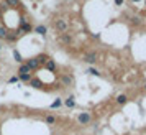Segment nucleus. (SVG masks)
I'll use <instances>...</instances> for the list:
<instances>
[{"mask_svg": "<svg viewBox=\"0 0 146 135\" xmlns=\"http://www.w3.org/2000/svg\"><path fill=\"white\" fill-rule=\"evenodd\" d=\"M46 61H48V56H46V54H40V56L30 58V59H28L27 63H25V64H27V66L30 68V69H31V71H35V69H38V68H40L41 64L44 66V63H46Z\"/></svg>", "mask_w": 146, "mask_h": 135, "instance_id": "nucleus-1", "label": "nucleus"}, {"mask_svg": "<svg viewBox=\"0 0 146 135\" xmlns=\"http://www.w3.org/2000/svg\"><path fill=\"white\" fill-rule=\"evenodd\" d=\"M67 28H69V23H67L66 18H58V20H54V30L64 33V31H67Z\"/></svg>", "mask_w": 146, "mask_h": 135, "instance_id": "nucleus-2", "label": "nucleus"}, {"mask_svg": "<svg viewBox=\"0 0 146 135\" xmlns=\"http://www.w3.org/2000/svg\"><path fill=\"white\" fill-rule=\"evenodd\" d=\"M99 59V54L95 53V51H87L84 56H82V61L84 63H89V64H95Z\"/></svg>", "mask_w": 146, "mask_h": 135, "instance_id": "nucleus-3", "label": "nucleus"}, {"mask_svg": "<svg viewBox=\"0 0 146 135\" xmlns=\"http://www.w3.org/2000/svg\"><path fill=\"white\" fill-rule=\"evenodd\" d=\"M77 120H79V124H82V125H89L90 120H92V115H90V112H80V114L77 115Z\"/></svg>", "mask_w": 146, "mask_h": 135, "instance_id": "nucleus-4", "label": "nucleus"}, {"mask_svg": "<svg viewBox=\"0 0 146 135\" xmlns=\"http://www.w3.org/2000/svg\"><path fill=\"white\" fill-rule=\"evenodd\" d=\"M30 86H31V88H35V89H43V88H44V82L41 81L40 78H31Z\"/></svg>", "mask_w": 146, "mask_h": 135, "instance_id": "nucleus-5", "label": "nucleus"}, {"mask_svg": "<svg viewBox=\"0 0 146 135\" xmlns=\"http://www.w3.org/2000/svg\"><path fill=\"white\" fill-rule=\"evenodd\" d=\"M59 81H61V84H62V86H71V84L74 82V78L71 74H62Z\"/></svg>", "mask_w": 146, "mask_h": 135, "instance_id": "nucleus-6", "label": "nucleus"}, {"mask_svg": "<svg viewBox=\"0 0 146 135\" xmlns=\"http://www.w3.org/2000/svg\"><path fill=\"white\" fill-rule=\"evenodd\" d=\"M18 31H23V33H30L31 31V25L27 23V20H21V25L18 28Z\"/></svg>", "mask_w": 146, "mask_h": 135, "instance_id": "nucleus-7", "label": "nucleus"}, {"mask_svg": "<svg viewBox=\"0 0 146 135\" xmlns=\"http://www.w3.org/2000/svg\"><path fill=\"white\" fill-rule=\"evenodd\" d=\"M44 68H46L48 71H53V73H54V71H56V63H54L51 58H48V61L44 63Z\"/></svg>", "mask_w": 146, "mask_h": 135, "instance_id": "nucleus-8", "label": "nucleus"}, {"mask_svg": "<svg viewBox=\"0 0 146 135\" xmlns=\"http://www.w3.org/2000/svg\"><path fill=\"white\" fill-rule=\"evenodd\" d=\"M64 104H66V107H69V109L76 107V97H74V96H69L66 101H64Z\"/></svg>", "mask_w": 146, "mask_h": 135, "instance_id": "nucleus-9", "label": "nucleus"}, {"mask_svg": "<svg viewBox=\"0 0 146 135\" xmlns=\"http://www.w3.org/2000/svg\"><path fill=\"white\" fill-rule=\"evenodd\" d=\"M126 102H128V96L126 94H118L117 96V104L123 106V104H126Z\"/></svg>", "mask_w": 146, "mask_h": 135, "instance_id": "nucleus-10", "label": "nucleus"}, {"mask_svg": "<svg viewBox=\"0 0 146 135\" xmlns=\"http://www.w3.org/2000/svg\"><path fill=\"white\" fill-rule=\"evenodd\" d=\"M61 41H62L64 45H69V43L72 41V35H69V33H62V35H61Z\"/></svg>", "mask_w": 146, "mask_h": 135, "instance_id": "nucleus-11", "label": "nucleus"}, {"mask_svg": "<svg viewBox=\"0 0 146 135\" xmlns=\"http://www.w3.org/2000/svg\"><path fill=\"white\" fill-rule=\"evenodd\" d=\"M18 35H20V31H18V30H17V31H8L7 41H15L17 38H18Z\"/></svg>", "mask_w": 146, "mask_h": 135, "instance_id": "nucleus-12", "label": "nucleus"}, {"mask_svg": "<svg viewBox=\"0 0 146 135\" xmlns=\"http://www.w3.org/2000/svg\"><path fill=\"white\" fill-rule=\"evenodd\" d=\"M3 2L8 5V8H17L20 5V0H3Z\"/></svg>", "mask_w": 146, "mask_h": 135, "instance_id": "nucleus-13", "label": "nucleus"}, {"mask_svg": "<svg viewBox=\"0 0 146 135\" xmlns=\"http://www.w3.org/2000/svg\"><path fill=\"white\" fill-rule=\"evenodd\" d=\"M28 73H31V69H30L25 63H21L20 69H18V74H28Z\"/></svg>", "mask_w": 146, "mask_h": 135, "instance_id": "nucleus-14", "label": "nucleus"}, {"mask_svg": "<svg viewBox=\"0 0 146 135\" xmlns=\"http://www.w3.org/2000/svg\"><path fill=\"white\" fill-rule=\"evenodd\" d=\"M35 31H36L38 35H43V36H44V35H46V31H48V28L44 27V25H38V27L35 28Z\"/></svg>", "mask_w": 146, "mask_h": 135, "instance_id": "nucleus-15", "label": "nucleus"}, {"mask_svg": "<svg viewBox=\"0 0 146 135\" xmlns=\"http://www.w3.org/2000/svg\"><path fill=\"white\" fill-rule=\"evenodd\" d=\"M31 78H33L31 73H28V74H18V79H20V81H25V82H30Z\"/></svg>", "mask_w": 146, "mask_h": 135, "instance_id": "nucleus-16", "label": "nucleus"}, {"mask_svg": "<svg viewBox=\"0 0 146 135\" xmlns=\"http://www.w3.org/2000/svg\"><path fill=\"white\" fill-rule=\"evenodd\" d=\"M7 35H8L7 27H0V40H7Z\"/></svg>", "mask_w": 146, "mask_h": 135, "instance_id": "nucleus-17", "label": "nucleus"}, {"mask_svg": "<svg viewBox=\"0 0 146 135\" xmlns=\"http://www.w3.org/2000/svg\"><path fill=\"white\" fill-rule=\"evenodd\" d=\"M13 58H15V61H17V63H23V58H21V54L18 53V51H17V49H13Z\"/></svg>", "mask_w": 146, "mask_h": 135, "instance_id": "nucleus-18", "label": "nucleus"}, {"mask_svg": "<svg viewBox=\"0 0 146 135\" xmlns=\"http://www.w3.org/2000/svg\"><path fill=\"white\" fill-rule=\"evenodd\" d=\"M131 23H133V25H136V27H138V25H141V17H138V15H133V17H131Z\"/></svg>", "mask_w": 146, "mask_h": 135, "instance_id": "nucleus-19", "label": "nucleus"}, {"mask_svg": "<svg viewBox=\"0 0 146 135\" xmlns=\"http://www.w3.org/2000/svg\"><path fill=\"white\" fill-rule=\"evenodd\" d=\"M44 120H46V124L53 125V124H56V117H54V115H46V117H44Z\"/></svg>", "mask_w": 146, "mask_h": 135, "instance_id": "nucleus-20", "label": "nucleus"}, {"mask_svg": "<svg viewBox=\"0 0 146 135\" xmlns=\"http://www.w3.org/2000/svg\"><path fill=\"white\" fill-rule=\"evenodd\" d=\"M87 74H92V76H100V73L95 69V68H89L87 69Z\"/></svg>", "mask_w": 146, "mask_h": 135, "instance_id": "nucleus-21", "label": "nucleus"}, {"mask_svg": "<svg viewBox=\"0 0 146 135\" xmlns=\"http://www.w3.org/2000/svg\"><path fill=\"white\" fill-rule=\"evenodd\" d=\"M61 104H62V101H61V99H56V101H53V104H51V109H58Z\"/></svg>", "mask_w": 146, "mask_h": 135, "instance_id": "nucleus-22", "label": "nucleus"}, {"mask_svg": "<svg viewBox=\"0 0 146 135\" xmlns=\"http://www.w3.org/2000/svg\"><path fill=\"white\" fill-rule=\"evenodd\" d=\"M18 81H20V79H18V76H12V78L8 79V82H10V84H12V82H18Z\"/></svg>", "mask_w": 146, "mask_h": 135, "instance_id": "nucleus-23", "label": "nucleus"}, {"mask_svg": "<svg viewBox=\"0 0 146 135\" xmlns=\"http://www.w3.org/2000/svg\"><path fill=\"white\" fill-rule=\"evenodd\" d=\"M123 3H125V0H115V5H117V7H121Z\"/></svg>", "mask_w": 146, "mask_h": 135, "instance_id": "nucleus-24", "label": "nucleus"}, {"mask_svg": "<svg viewBox=\"0 0 146 135\" xmlns=\"http://www.w3.org/2000/svg\"><path fill=\"white\" fill-rule=\"evenodd\" d=\"M131 2H139V0H131Z\"/></svg>", "mask_w": 146, "mask_h": 135, "instance_id": "nucleus-25", "label": "nucleus"}, {"mask_svg": "<svg viewBox=\"0 0 146 135\" xmlns=\"http://www.w3.org/2000/svg\"><path fill=\"white\" fill-rule=\"evenodd\" d=\"M0 49H2V43H0Z\"/></svg>", "mask_w": 146, "mask_h": 135, "instance_id": "nucleus-26", "label": "nucleus"}, {"mask_svg": "<svg viewBox=\"0 0 146 135\" xmlns=\"http://www.w3.org/2000/svg\"><path fill=\"white\" fill-rule=\"evenodd\" d=\"M0 20H2V13H0Z\"/></svg>", "mask_w": 146, "mask_h": 135, "instance_id": "nucleus-27", "label": "nucleus"}, {"mask_svg": "<svg viewBox=\"0 0 146 135\" xmlns=\"http://www.w3.org/2000/svg\"><path fill=\"white\" fill-rule=\"evenodd\" d=\"M145 91H146V84H145Z\"/></svg>", "mask_w": 146, "mask_h": 135, "instance_id": "nucleus-28", "label": "nucleus"}, {"mask_svg": "<svg viewBox=\"0 0 146 135\" xmlns=\"http://www.w3.org/2000/svg\"><path fill=\"white\" fill-rule=\"evenodd\" d=\"M0 27H2V21H0Z\"/></svg>", "mask_w": 146, "mask_h": 135, "instance_id": "nucleus-29", "label": "nucleus"}, {"mask_svg": "<svg viewBox=\"0 0 146 135\" xmlns=\"http://www.w3.org/2000/svg\"><path fill=\"white\" fill-rule=\"evenodd\" d=\"M145 2H146V0H145Z\"/></svg>", "mask_w": 146, "mask_h": 135, "instance_id": "nucleus-30", "label": "nucleus"}]
</instances>
